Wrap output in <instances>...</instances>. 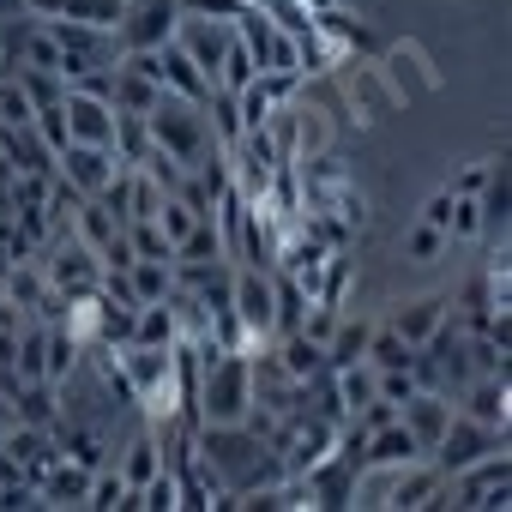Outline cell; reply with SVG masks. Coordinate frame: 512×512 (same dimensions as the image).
<instances>
[{
  "mask_svg": "<svg viewBox=\"0 0 512 512\" xmlns=\"http://www.w3.org/2000/svg\"><path fill=\"white\" fill-rule=\"evenodd\" d=\"M175 49L217 85V61H223V49H229V19H205V13H181V25H175Z\"/></svg>",
  "mask_w": 512,
  "mask_h": 512,
  "instance_id": "52a82bcc",
  "label": "cell"
},
{
  "mask_svg": "<svg viewBox=\"0 0 512 512\" xmlns=\"http://www.w3.org/2000/svg\"><path fill=\"white\" fill-rule=\"evenodd\" d=\"M338 73H344V91H350V109H356V121H380V115L404 109V103H398V91L386 85L380 61H356V55H350Z\"/></svg>",
  "mask_w": 512,
  "mask_h": 512,
  "instance_id": "ba28073f",
  "label": "cell"
},
{
  "mask_svg": "<svg viewBox=\"0 0 512 512\" xmlns=\"http://www.w3.org/2000/svg\"><path fill=\"white\" fill-rule=\"evenodd\" d=\"M61 115H67V145H109L115 139V103L97 97V91H67L61 97Z\"/></svg>",
  "mask_w": 512,
  "mask_h": 512,
  "instance_id": "30bf717a",
  "label": "cell"
},
{
  "mask_svg": "<svg viewBox=\"0 0 512 512\" xmlns=\"http://www.w3.org/2000/svg\"><path fill=\"white\" fill-rule=\"evenodd\" d=\"M506 446V428H488V422H470L464 410L446 422V434L434 440V464H440V476H452V470H464V464H476V458H488V452H500Z\"/></svg>",
  "mask_w": 512,
  "mask_h": 512,
  "instance_id": "5b68a950",
  "label": "cell"
},
{
  "mask_svg": "<svg viewBox=\"0 0 512 512\" xmlns=\"http://www.w3.org/2000/svg\"><path fill=\"white\" fill-rule=\"evenodd\" d=\"M85 494H91V470L73 458H55L37 476V506H85Z\"/></svg>",
  "mask_w": 512,
  "mask_h": 512,
  "instance_id": "5bb4252c",
  "label": "cell"
},
{
  "mask_svg": "<svg viewBox=\"0 0 512 512\" xmlns=\"http://www.w3.org/2000/svg\"><path fill=\"white\" fill-rule=\"evenodd\" d=\"M302 7H308V13H332V7H338V0H302Z\"/></svg>",
  "mask_w": 512,
  "mask_h": 512,
  "instance_id": "60d3db41",
  "label": "cell"
},
{
  "mask_svg": "<svg viewBox=\"0 0 512 512\" xmlns=\"http://www.w3.org/2000/svg\"><path fill=\"white\" fill-rule=\"evenodd\" d=\"M247 7H266V0H247Z\"/></svg>",
  "mask_w": 512,
  "mask_h": 512,
  "instance_id": "7bdbcfd3",
  "label": "cell"
},
{
  "mask_svg": "<svg viewBox=\"0 0 512 512\" xmlns=\"http://www.w3.org/2000/svg\"><path fill=\"white\" fill-rule=\"evenodd\" d=\"M109 151H115L121 169H139V163L151 157V127H145V115H115V139H109Z\"/></svg>",
  "mask_w": 512,
  "mask_h": 512,
  "instance_id": "7402d4cb",
  "label": "cell"
},
{
  "mask_svg": "<svg viewBox=\"0 0 512 512\" xmlns=\"http://www.w3.org/2000/svg\"><path fill=\"white\" fill-rule=\"evenodd\" d=\"M446 235H458V241L482 235V205H476V199H458V193H452V217H446Z\"/></svg>",
  "mask_w": 512,
  "mask_h": 512,
  "instance_id": "d590c367",
  "label": "cell"
},
{
  "mask_svg": "<svg viewBox=\"0 0 512 512\" xmlns=\"http://www.w3.org/2000/svg\"><path fill=\"white\" fill-rule=\"evenodd\" d=\"M127 344L169 350V344H175V308H169V302H139V308H133V332H127Z\"/></svg>",
  "mask_w": 512,
  "mask_h": 512,
  "instance_id": "ffe728a7",
  "label": "cell"
},
{
  "mask_svg": "<svg viewBox=\"0 0 512 512\" xmlns=\"http://www.w3.org/2000/svg\"><path fill=\"white\" fill-rule=\"evenodd\" d=\"M229 314L241 320L247 350L272 344V326H278V272L235 266V278H229Z\"/></svg>",
  "mask_w": 512,
  "mask_h": 512,
  "instance_id": "3957f363",
  "label": "cell"
},
{
  "mask_svg": "<svg viewBox=\"0 0 512 512\" xmlns=\"http://www.w3.org/2000/svg\"><path fill=\"white\" fill-rule=\"evenodd\" d=\"M175 25H181V0H121L115 43H121V55L163 49V43H175Z\"/></svg>",
  "mask_w": 512,
  "mask_h": 512,
  "instance_id": "277c9868",
  "label": "cell"
},
{
  "mask_svg": "<svg viewBox=\"0 0 512 512\" xmlns=\"http://www.w3.org/2000/svg\"><path fill=\"white\" fill-rule=\"evenodd\" d=\"M0 428H13V398H7V386H0Z\"/></svg>",
  "mask_w": 512,
  "mask_h": 512,
  "instance_id": "ab89813d",
  "label": "cell"
},
{
  "mask_svg": "<svg viewBox=\"0 0 512 512\" xmlns=\"http://www.w3.org/2000/svg\"><path fill=\"white\" fill-rule=\"evenodd\" d=\"M416 458H428V452L416 446V434H410L404 422L374 428V434L362 440V452H356V464H416Z\"/></svg>",
  "mask_w": 512,
  "mask_h": 512,
  "instance_id": "e0dca14e",
  "label": "cell"
},
{
  "mask_svg": "<svg viewBox=\"0 0 512 512\" xmlns=\"http://www.w3.org/2000/svg\"><path fill=\"white\" fill-rule=\"evenodd\" d=\"M157 97H163V85H157L151 73H139V67H127V61H115V79H109V103H115V115H151V109H157Z\"/></svg>",
  "mask_w": 512,
  "mask_h": 512,
  "instance_id": "9a60e30c",
  "label": "cell"
},
{
  "mask_svg": "<svg viewBox=\"0 0 512 512\" xmlns=\"http://www.w3.org/2000/svg\"><path fill=\"white\" fill-rule=\"evenodd\" d=\"M446 314H452V296H416V302H398V314L386 320L410 350H422L440 326H446Z\"/></svg>",
  "mask_w": 512,
  "mask_h": 512,
  "instance_id": "7c38bea8",
  "label": "cell"
},
{
  "mask_svg": "<svg viewBox=\"0 0 512 512\" xmlns=\"http://www.w3.org/2000/svg\"><path fill=\"white\" fill-rule=\"evenodd\" d=\"M488 175H494V163H470V169L452 181V193H458V199H476V193L488 187Z\"/></svg>",
  "mask_w": 512,
  "mask_h": 512,
  "instance_id": "74e56055",
  "label": "cell"
},
{
  "mask_svg": "<svg viewBox=\"0 0 512 512\" xmlns=\"http://www.w3.org/2000/svg\"><path fill=\"white\" fill-rule=\"evenodd\" d=\"M446 217H452V187H440V193L422 205V217H416V223H434V229H446Z\"/></svg>",
  "mask_w": 512,
  "mask_h": 512,
  "instance_id": "f35d334b",
  "label": "cell"
},
{
  "mask_svg": "<svg viewBox=\"0 0 512 512\" xmlns=\"http://www.w3.org/2000/svg\"><path fill=\"white\" fill-rule=\"evenodd\" d=\"M43 278H49V290L55 296H91L97 284H103V260L85 247V241H55V253L43 260Z\"/></svg>",
  "mask_w": 512,
  "mask_h": 512,
  "instance_id": "8992f818",
  "label": "cell"
},
{
  "mask_svg": "<svg viewBox=\"0 0 512 512\" xmlns=\"http://www.w3.org/2000/svg\"><path fill=\"white\" fill-rule=\"evenodd\" d=\"M127 284H133L139 302H169V290H175V260H133V266H127Z\"/></svg>",
  "mask_w": 512,
  "mask_h": 512,
  "instance_id": "cb8c5ba5",
  "label": "cell"
},
{
  "mask_svg": "<svg viewBox=\"0 0 512 512\" xmlns=\"http://www.w3.org/2000/svg\"><path fill=\"white\" fill-rule=\"evenodd\" d=\"M0 73H13V61H7V37H0Z\"/></svg>",
  "mask_w": 512,
  "mask_h": 512,
  "instance_id": "b9f144b4",
  "label": "cell"
},
{
  "mask_svg": "<svg viewBox=\"0 0 512 512\" xmlns=\"http://www.w3.org/2000/svg\"><path fill=\"white\" fill-rule=\"evenodd\" d=\"M145 127H151V145H157V151H169L181 169H199V163L217 151L205 109H199V103H181V97H169V91L157 97V109L145 115Z\"/></svg>",
  "mask_w": 512,
  "mask_h": 512,
  "instance_id": "7a4b0ae2",
  "label": "cell"
},
{
  "mask_svg": "<svg viewBox=\"0 0 512 512\" xmlns=\"http://www.w3.org/2000/svg\"><path fill=\"white\" fill-rule=\"evenodd\" d=\"M67 223H73V241H85V247L97 253V260H103V247H109V241L121 235V223H115V211H109L103 199H79Z\"/></svg>",
  "mask_w": 512,
  "mask_h": 512,
  "instance_id": "ac0fdd59",
  "label": "cell"
},
{
  "mask_svg": "<svg viewBox=\"0 0 512 512\" xmlns=\"http://www.w3.org/2000/svg\"><path fill=\"white\" fill-rule=\"evenodd\" d=\"M139 506H151V512H169V506H181V488H175V470H157L145 488H139Z\"/></svg>",
  "mask_w": 512,
  "mask_h": 512,
  "instance_id": "e575fe53",
  "label": "cell"
},
{
  "mask_svg": "<svg viewBox=\"0 0 512 512\" xmlns=\"http://www.w3.org/2000/svg\"><path fill=\"white\" fill-rule=\"evenodd\" d=\"M380 73H386V85L398 91V103H416V97H428V91L440 85V73L428 67V55H422L416 43H392V49H380Z\"/></svg>",
  "mask_w": 512,
  "mask_h": 512,
  "instance_id": "9c48e42d",
  "label": "cell"
},
{
  "mask_svg": "<svg viewBox=\"0 0 512 512\" xmlns=\"http://www.w3.org/2000/svg\"><path fill=\"white\" fill-rule=\"evenodd\" d=\"M85 506H97V512H127V506H139V488H127L121 470L97 464V470H91V494H85Z\"/></svg>",
  "mask_w": 512,
  "mask_h": 512,
  "instance_id": "603a6c76",
  "label": "cell"
},
{
  "mask_svg": "<svg viewBox=\"0 0 512 512\" xmlns=\"http://www.w3.org/2000/svg\"><path fill=\"white\" fill-rule=\"evenodd\" d=\"M368 320H338L332 326V338H326V374H338V368H350V362H362L368 356Z\"/></svg>",
  "mask_w": 512,
  "mask_h": 512,
  "instance_id": "44dd1931",
  "label": "cell"
},
{
  "mask_svg": "<svg viewBox=\"0 0 512 512\" xmlns=\"http://www.w3.org/2000/svg\"><path fill=\"white\" fill-rule=\"evenodd\" d=\"M31 127H37V139H43V145H49L55 157L67 151V115H61V103H49V109H37V115H31Z\"/></svg>",
  "mask_w": 512,
  "mask_h": 512,
  "instance_id": "836d02e7",
  "label": "cell"
},
{
  "mask_svg": "<svg viewBox=\"0 0 512 512\" xmlns=\"http://www.w3.org/2000/svg\"><path fill=\"white\" fill-rule=\"evenodd\" d=\"M458 392H464V416H470V422L506 428V416H512V410H506V374H470Z\"/></svg>",
  "mask_w": 512,
  "mask_h": 512,
  "instance_id": "2e32d148",
  "label": "cell"
},
{
  "mask_svg": "<svg viewBox=\"0 0 512 512\" xmlns=\"http://www.w3.org/2000/svg\"><path fill=\"white\" fill-rule=\"evenodd\" d=\"M253 73H260V61H253V49L235 37V25H229V49H223V61H217V85L223 91H241Z\"/></svg>",
  "mask_w": 512,
  "mask_h": 512,
  "instance_id": "83f0119b",
  "label": "cell"
},
{
  "mask_svg": "<svg viewBox=\"0 0 512 512\" xmlns=\"http://www.w3.org/2000/svg\"><path fill=\"white\" fill-rule=\"evenodd\" d=\"M115 169H121V163H115V151H109V145H79V139H73V145L55 157V175H61L67 187H79L85 199H97V193L109 187V175H115Z\"/></svg>",
  "mask_w": 512,
  "mask_h": 512,
  "instance_id": "8fae6325",
  "label": "cell"
},
{
  "mask_svg": "<svg viewBox=\"0 0 512 512\" xmlns=\"http://www.w3.org/2000/svg\"><path fill=\"white\" fill-rule=\"evenodd\" d=\"M241 7L247 0H181V13H205V19H229V25H235Z\"/></svg>",
  "mask_w": 512,
  "mask_h": 512,
  "instance_id": "8d00e7d4",
  "label": "cell"
},
{
  "mask_svg": "<svg viewBox=\"0 0 512 512\" xmlns=\"http://www.w3.org/2000/svg\"><path fill=\"white\" fill-rule=\"evenodd\" d=\"M193 422L235 428L253 422V350H211L193 380Z\"/></svg>",
  "mask_w": 512,
  "mask_h": 512,
  "instance_id": "6da1fadb",
  "label": "cell"
},
{
  "mask_svg": "<svg viewBox=\"0 0 512 512\" xmlns=\"http://www.w3.org/2000/svg\"><path fill=\"white\" fill-rule=\"evenodd\" d=\"M157 470H163V458H157V434L145 428V434L127 446V458H121V476H127V488H145Z\"/></svg>",
  "mask_w": 512,
  "mask_h": 512,
  "instance_id": "f1b7e54d",
  "label": "cell"
},
{
  "mask_svg": "<svg viewBox=\"0 0 512 512\" xmlns=\"http://www.w3.org/2000/svg\"><path fill=\"white\" fill-rule=\"evenodd\" d=\"M157 85H163L169 97H181V103H199V109H205V97H211V79H205V73H199L175 43H163V49H157Z\"/></svg>",
  "mask_w": 512,
  "mask_h": 512,
  "instance_id": "4fadbf2b",
  "label": "cell"
},
{
  "mask_svg": "<svg viewBox=\"0 0 512 512\" xmlns=\"http://www.w3.org/2000/svg\"><path fill=\"white\" fill-rule=\"evenodd\" d=\"M362 362H368L374 374H392V368H410V362H416V350H410L392 326H374V332H368V356H362Z\"/></svg>",
  "mask_w": 512,
  "mask_h": 512,
  "instance_id": "484cf974",
  "label": "cell"
},
{
  "mask_svg": "<svg viewBox=\"0 0 512 512\" xmlns=\"http://www.w3.org/2000/svg\"><path fill=\"white\" fill-rule=\"evenodd\" d=\"M163 235H169V247H181L187 235H193V223H199V211L181 199V193H163V205H157V217H151Z\"/></svg>",
  "mask_w": 512,
  "mask_h": 512,
  "instance_id": "f546056e",
  "label": "cell"
},
{
  "mask_svg": "<svg viewBox=\"0 0 512 512\" xmlns=\"http://www.w3.org/2000/svg\"><path fill=\"white\" fill-rule=\"evenodd\" d=\"M73 368H79V344H73V332H67V326H55V320H49V350H43V380H49V386H67V380H73Z\"/></svg>",
  "mask_w": 512,
  "mask_h": 512,
  "instance_id": "4316f807",
  "label": "cell"
},
{
  "mask_svg": "<svg viewBox=\"0 0 512 512\" xmlns=\"http://www.w3.org/2000/svg\"><path fill=\"white\" fill-rule=\"evenodd\" d=\"M55 428H61V422H55ZM61 446H67L61 458H73V464H85V470H97V464H103V452H109V446H103L91 428H79V422H67V428H61Z\"/></svg>",
  "mask_w": 512,
  "mask_h": 512,
  "instance_id": "4dcf8cb0",
  "label": "cell"
},
{
  "mask_svg": "<svg viewBox=\"0 0 512 512\" xmlns=\"http://www.w3.org/2000/svg\"><path fill=\"white\" fill-rule=\"evenodd\" d=\"M13 73H19V85H25L31 109H49V103H61V97H67V79H61V73H37V67H13Z\"/></svg>",
  "mask_w": 512,
  "mask_h": 512,
  "instance_id": "d6a6232c",
  "label": "cell"
},
{
  "mask_svg": "<svg viewBox=\"0 0 512 512\" xmlns=\"http://www.w3.org/2000/svg\"><path fill=\"white\" fill-rule=\"evenodd\" d=\"M211 260H229V253H223V229L211 217H199L193 235L175 247V266H211Z\"/></svg>",
  "mask_w": 512,
  "mask_h": 512,
  "instance_id": "d4e9b609",
  "label": "cell"
},
{
  "mask_svg": "<svg viewBox=\"0 0 512 512\" xmlns=\"http://www.w3.org/2000/svg\"><path fill=\"white\" fill-rule=\"evenodd\" d=\"M446 229H434V223H416L410 235H404V260H416V266H434L440 260V253H446Z\"/></svg>",
  "mask_w": 512,
  "mask_h": 512,
  "instance_id": "1f68e13d",
  "label": "cell"
},
{
  "mask_svg": "<svg viewBox=\"0 0 512 512\" xmlns=\"http://www.w3.org/2000/svg\"><path fill=\"white\" fill-rule=\"evenodd\" d=\"M272 356H278V368H284L296 386H314V374H326V350H320L314 338H302V332H284Z\"/></svg>",
  "mask_w": 512,
  "mask_h": 512,
  "instance_id": "d6986e66",
  "label": "cell"
}]
</instances>
